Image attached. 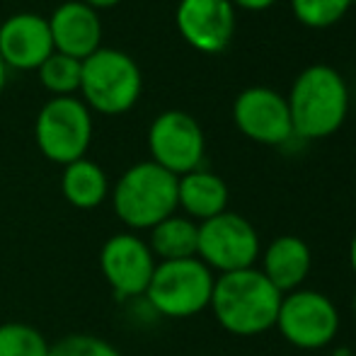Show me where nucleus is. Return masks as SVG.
Returning <instances> with one entry per match:
<instances>
[{"label": "nucleus", "instance_id": "obj_1", "mask_svg": "<svg viewBox=\"0 0 356 356\" xmlns=\"http://www.w3.org/2000/svg\"><path fill=\"white\" fill-rule=\"evenodd\" d=\"M284 293L257 267L218 274L209 310L235 337H257L277 325Z\"/></svg>", "mask_w": 356, "mask_h": 356}, {"label": "nucleus", "instance_id": "obj_2", "mask_svg": "<svg viewBox=\"0 0 356 356\" xmlns=\"http://www.w3.org/2000/svg\"><path fill=\"white\" fill-rule=\"evenodd\" d=\"M289 112L293 136L325 138L332 136L347 119L349 92L342 73L332 66H308L296 78L289 95Z\"/></svg>", "mask_w": 356, "mask_h": 356}, {"label": "nucleus", "instance_id": "obj_3", "mask_svg": "<svg viewBox=\"0 0 356 356\" xmlns=\"http://www.w3.org/2000/svg\"><path fill=\"white\" fill-rule=\"evenodd\" d=\"M112 207L127 228H155L177 211V177L153 160L131 165L114 184Z\"/></svg>", "mask_w": 356, "mask_h": 356}, {"label": "nucleus", "instance_id": "obj_4", "mask_svg": "<svg viewBox=\"0 0 356 356\" xmlns=\"http://www.w3.org/2000/svg\"><path fill=\"white\" fill-rule=\"evenodd\" d=\"M141 90V68L127 51L99 47L83 61L80 92L88 109H95L104 117L127 114L138 102Z\"/></svg>", "mask_w": 356, "mask_h": 356}, {"label": "nucleus", "instance_id": "obj_5", "mask_svg": "<svg viewBox=\"0 0 356 356\" xmlns=\"http://www.w3.org/2000/svg\"><path fill=\"white\" fill-rule=\"evenodd\" d=\"M216 277L199 257L158 262L143 298L158 315L184 320L211 305Z\"/></svg>", "mask_w": 356, "mask_h": 356}, {"label": "nucleus", "instance_id": "obj_6", "mask_svg": "<svg viewBox=\"0 0 356 356\" xmlns=\"http://www.w3.org/2000/svg\"><path fill=\"white\" fill-rule=\"evenodd\" d=\"M34 141L44 158L66 168L92 143V114L78 97H51L37 114Z\"/></svg>", "mask_w": 356, "mask_h": 356}, {"label": "nucleus", "instance_id": "obj_7", "mask_svg": "<svg viewBox=\"0 0 356 356\" xmlns=\"http://www.w3.org/2000/svg\"><path fill=\"white\" fill-rule=\"evenodd\" d=\"M259 254H262L259 235L245 216L223 211L199 223L197 257L211 272H243L257 264Z\"/></svg>", "mask_w": 356, "mask_h": 356}, {"label": "nucleus", "instance_id": "obj_8", "mask_svg": "<svg viewBox=\"0 0 356 356\" xmlns=\"http://www.w3.org/2000/svg\"><path fill=\"white\" fill-rule=\"evenodd\" d=\"M339 310L332 298L313 289L291 291L282 298L274 327L298 349H325L339 332Z\"/></svg>", "mask_w": 356, "mask_h": 356}, {"label": "nucleus", "instance_id": "obj_9", "mask_svg": "<svg viewBox=\"0 0 356 356\" xmlns=\"http://www.w3.org/2000/svg\"><path fill=\"white\" fill-rule=\"evenodd\" d=\"M148 150L155 165L172 172L175 177H182L202 168L207 141H204L202 127L192 114L182 109H168L150 124Z\"/></svg>", "mask_w": 356, "mask_h": 356}, {"label": "nucleus", "instance_id": "obj_10", "mask_svg": "<svg viewBox=\"0 0 356 356\" xmlns=\"http://www.w3.org/2000/svg\"><path fill=\"white\" fill-rule=\"evenodd\" d=\"M158 259L148 243L136 233H117L104 240L99 250V269L117 298L143 296L150 284Z\"/></svg>", "mask_w": 356, "mask_h": 356}, {"label": "nucleus", "instance_id": "obj_11", "mask_svg": "<svg viewBox=\"0 0 356 356\" xmlns=\"http://www.w3.org/2000/svg\"><path fill=\"white\" fill-rule=\"evenodd\" d=\"M235 127L248 138L267 145H282L293 136L289 102L272 88H248L235 97Z\"/></svg>", "mask_w": 356, "mask_h": 356}, {"label": "nucleus", "instance_id": "obj_12", "mask_svg": "<svg viewBox=\"0 0 356 356\" xmlns=\"http://www.w3.org/2000/svg\"><path fill=\"white\" fill-rule=\"evenodd\" d=\"M175 22L189 47L220 54L233 39L235 8L230 0H179Z\"/></svg>", "mask_w": 356, "mask_h": 356}, {"label": "nucleus", "instance_id": "obj_13", "mask_svg": "<svg viewBox=\"0 0 356 356\" xmlns=\"http://www.w3.org/2000/svg\"><path fill=\"white\" fill-rule=\"evenodd\" d=\"M51 54V29L42 15L15 13L0 24V58L5 68L37 71Z\"/></svg>", "mask_w": 356, "mask_h": 356}, {"label": "nucleus", "instance_id": "obj_14", "mask_svg": "<svg viewBox=\"0 0 356 356\" xmlns=\"http://www.w3.org/2000/svg\"><path fill=\"white\" fill-rule=\"evenodd\" d=\"M54 51L85 61L102 47V19L97 10L83 0H68L58 5L49 17Z\"/></svg>", "mask_w": 356, "mask_h": 356}, {"label": "nucleus", "instance_id": "obj_15", "mask_svg": "<svg viewBox=\"0 0 356 356\" xmlns=\"http://www.w3.org/2000/svg\"><path fill=\"white\" fill-rule=\"evenodd\" d=\"M259 259H262L259 272L284 296L303 289V282L308 279L310 267H313V252H310L308 243H303V238H298V235L274 238L262 250Z\"/></svg>", "mask_w": 356, "mask_h": 356}, {"label": "nucleus", "instance_id": "obj_16", "mask_svg": "<svg viewBox=\"0 0 356 356\" xmlns=\"http://www.w3.org/2000/svg\"><path fill=\"white\" fill-rule=\"evenodd\" d=\"M177 209H182L187 218L204 223L228 211V184L216 172L202 168L192 170L177 177Z\"/></svg>", "mask_w": 356, "mask_h": 356}, {"label": "nucleus", "instance_id": "obj_17", "mask_svg": "<svg viewBox=\"0 0 356 356\" xmlns=\"http://www.w3.org/2000/svg\"><path fill=\"white\" fill-rule=\"evenodd\" d=\"M150 238L145 240L158 262H175V259L197 257L199 248V223L187 216L172 213L170 218L160 220L155 228L148 230Z\"/></svg>", "mask_w": 356, "mask_h": 356}, {"label": "nucleus", "instance_id": "obj_18", "mask_svg": "<svg viewBox=\"0 0 356 356\" xmlns=\"http://www.w3.org/2000/svg\"><path fill=\"white\" fill-rule=\"evenodd\" d=\"M61 192L71 207L80 209V211H90V209L104 204V199L109 197V179L97 163L80 158L63 168Z\"/></svg>", "mask_w": 356, "mask_h": 356}, {"label": "nucleus", "instance_id": "obj_19", "mask_svg": "<svg viewBox=\"0 0 356 356\" xmlns=\"http://www.w3.org/2000/svg\"><path fill=\"white\" fill-rule=\"evenodd\" d=\"M39 83L54 95V97H75L80 90V73H83V61L66 54L54 51L42 66L37 68Z\"/></svg>", "mask_w": 356, "mask_h": 356}, {"label": "nucleus", "instance_id": "obj_20", "mask_svg": "<svg viewBox=\"0 0 356 356\" xmlns=\"http://www.w3.org/2000/svg\"><path fill=\"white\" fill-rule=\"evenodd\" d=\"M49 347L42 332L27 323L0 325V356H49Z\"/></svg>", "mask_w": 356, "mask_h": 356}, {"label": "nucleus", "instance_id": "obj_21", "mask_svg": "<svg viewBox=\"0 0 356 356\" xmlns=\"http://www.w3.org/2000/svg\"><path fill=\"white\" fill-rule=\"evenodd\" d=\"M354 0H291V8L298 22L308 27H330L347 15Z\"/></svg>", "mask_w": 356, "mask_h": 356}, {"label": "nucleus", "instance_id": "obj_22", "mask_svg": "<svg viewBox=\"0 0 356 356\" xmlns=\"http://www.w3.org/2000/svg\"><path fill=\"white\" fill-rule=\"evenodd\" d=\"M49 356H122L107 339L90 332H73L49 347Z\"/></svg>", "mask_w": 356, "mask_h": 356}, {"label": "nucleus", "instance_id": "obj_23", "mask_svg": "<svg viewBox=\"0 0 356 356\" xmlns=\"http://www.w3.org/2000/svg\"><path fill=\"white\" fill-rule=\"evenodd\" d=\"M230 3L240 5V8H245V10H264L277 3V0H230Z\"/></svg>", "mask_w": 356, "mask_h": 356}, {"label": "nucleus", "instance_id": "obj_24", "mask_svg": "<svg viewBox=\"0 0 356 356\" xmlns=\"http://www.w3.org/2000/svg\"><path fill=\"white\" fill-rule=\"evenodd\" d=\"M83 3H88L90 8H95V10H104V8H114V5H119L122 0H83Z\"/></svg>", "mask_w": 356, "mask_h": 356}, {"label": "nucleus", "instance_id": "obj_25", "mask_svg": "<svg viewBox=\"0 0 356 356\" xmlns=\"http://www.w3.org/2000/svg\"><path fill=\"white\" fill-rule=\"evenodd\" d=\"M349 267H352V272L356 277V235L352 238V243H349Z\"/></svg>", "mask_w": 356, "mask_h": 356}, {"label": "nucleus", "instance_id": "obj_26", "mask_svg": "<svg viewBox=\"0 0 356 356\" xmlns=\"http://www.w3.org/2000/svg\"><path fill=\"white\" fill-rule=\"evenodd\" d=\"M5 83H8V68H5L3 58H0V95H3V90H5Z\"/></svg>", "mask_w": 356, "mask_h": 356}, {"label": "nucleus", "instance_id": "obj_27", "mask_svg": "<svg viewBox=\"0 0 356 356\" xmlns=\"http://www.w3.org/2000/svg\"><path fill=\"white\" fill-rule=\"evenodd\" d=\"M352 313H354V318H356V293H354V298H352Z\"/></svg>", "mask_w": 356, "mask_h": 356}, {"label": "nucleus", "instance_id": "obj_28", "mask_svg": "<svg viewBox=\"0 0 356 356\" xmlns=\"http://www.w3.org/2000/svg\"><path fill=\"white\" fill-rule=\"evenodd\" d=\"M342 354H344V352H337V354H334V356H342Z\"/></svg>", "mask_w": 356, "mask_h": 356}]
</instances>
